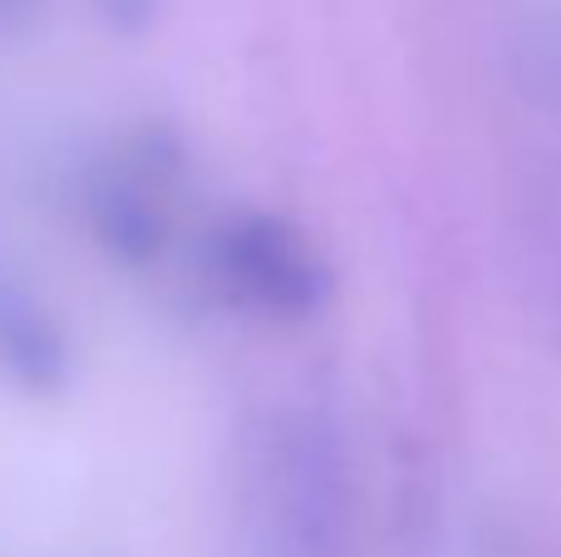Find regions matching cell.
Segmentation results:
<instances>
[{"mask_svg":"<svg viewBox=\"0 0 561 557\" xmlns=\"http://www.w3.org/2000/svg\"><path fill=\"white\" fill-rule=\"evenodd\" d=\"M242 513L256 557H345L350 464L340 434L320 414L280 410L256 430Z\"/></svg>","mask_w":561,"mask_h":557,"instance_id":"1","label":"cell"},{"mask_svg":"<svg viewBox=\"0 0 561 557\" xmlns=\"http://www.w3.org/2000/svg\"><path fill=\"white\" fill-rule=\"evenodd\" d=\"M217 266L247 306L272 311L280 321H300V316L320 311L330 292L316 252L276 217H242L227 227L217 242Z\"/></svg>","mask_w":561,"mask_h":557,"instance_id":"2","label":"cell"}]
</instances>
